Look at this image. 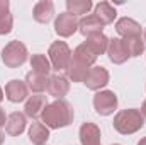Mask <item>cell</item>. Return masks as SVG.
Masks as SVG:
<instances>
[{
  "label": "cell",
  "mask_w": 146,
  "mask_h": 145,
  "mask_svg": "<svg viewBox=\"0 0 146 145\" xmlns=\"http://www.w3.org/2000/svg\"><path fill=\"white\" fill-rule=\"evenodd\" d=\"M80 144L82 145H102L100 144V128L95 123H83L78 132Z\"/></svg>",
  "instance_id": "9c48e42d"
},
{
  "label": "cell",
  "mask_w": 146,
  "mask_h": 145,
  "mask_svg": "<svg viewBox=\"0 0 146 145\" xmlns=\"http://www.w3.org/2000/svg\"><path fill=\"white\" fill-rule=\"evenodd\" d=\"M85 44L99 56V55H104L107 51V46H109V38L102 33H97V34H92V36L87 38Z\"/></svg>",
  "instance_id": "d6986e66"
},
{
  "label": "cell",
  "mask_w": 146,
  "mask_h": 145,
  "mask_svg": "<svg viewBox=\"0 0 146 145\" xmlns=\"http://www.w3.org/2000/svg\"><path fill=\"white\" fill-rule=\"evenodd\" d=\"M76 29H78V19L70 12L60 14L54 21V31L61 38H70Z\"/></svg>",
  "instance_id": "8992f818"
},
{
  "label": "cell",
  "mask_w": 146,
  "mask_h": 145,
  "mask_svg": "<svg viewBox=\"0 0 146 145\" xmlns=\"http://www.w3.org/2000/svg\"><path fill=\"white\" fill-rule=\"evenodd\" d=\"M26 130V114L14 111L7 116V123H5V132L10 137H19L22 132Z\"/></svg>",
  "instance_id": "5bb4252c"
},
{
  "label": "cell",
  "mask_w": 146,
  "mask_h": 145,
  "mask_svg": "<svg viewBox=\"0 0 146 145\" xmlns=\"http://www.w3.org/2000/svg\"><path fill=\"white\" fill-rule=\"evenodd\" d=\"M49 138V130L44 123H33L29 128V140L34 145H44Z\"/></svg>",
  "instance_id": "ffe728a7"
},
{
  "label": "cell",
  "mask_w": 146,
  "mask_h": 145,
  "mask_svg": "<svg viewBox=\"0 0 146 145\" xmlns=\"http://www.w3.org/2000/svg\"><path fill=\"white\" fill-rule=\"evenodd\" d=\"M88 72H90L88 67H85V65L75 62L72 58V62L68 63V68H66V77H68L70 80H73V82H85Z\"/></svg>",
  "instance_id": "44dd1931"
},
{
  "label": "cell",
  "mask_w": 146,
  "mask_h": 145,
  "mask_svg": "<svg viewBox=\"0 0 146 145\" xmlns=\"http://www.w3.org/2000/svg\"><path fill=\"white\" fill-rule=\"evenodd\" d=\"M31 68H33V72L41 73V75H46V77H48V73H49V70H51L49 58H46V56L41 55V53L33 55V56H31Z\"/></svg>",
  "instance_id": "cb8c5ba5"
},
{
  "label": "cell",
  "mask_w": 146,
  "mask_h": 145,
  "mask_svg": "<svg viewBox=\"0 0 146 145\" xmlns=\"http://www.w3.org/2000/svg\"><path fill=\"white\" fill-rule=\"evenodd\" d=\"M46 106H48L46 96H42V94H34V96H29V99L26 101L24 113H26V116H29V118H37V116L42 114V111H44Z\"/></svg>",
  "instance_id": "9a60e30c"
},
{
  "label": "cell",
  "mask_w": 146,
  "mask_h": 145,
  "mask_svg": "<svg viewBox=\"0 0 146 145\" xmlns=\"http://www.w3.org/2000/svg\"><path fill=\"white\" fill-rule=\"evenodd\" d=\"M138 145H146V137H145V138H141V140L138 142Z\"/></svg>",
  "instance_id": "f546056e"
},
{
  "label": "cell",
  "mask_w": 146,
  "mask_h": 145,
  "mask_svg": "<svg viewBox=\"0 0 146 145\" xmlns=\"http://www.w3.org/2000/svg\"><path fill=\"white\" fill-rule=\"evenodd\" d=\"M102 29H104V22L95 14L85 15L82 21H78V31L87 38L92 34H97V33H102Z\"/></svg>",
  "instance_id": "7c38bea8"
},
{
  "label": "cell",
  "mask_w": 146,
  "mask_h": 145,
  "mask_svg": "<svg viewBox=\"0 0 146 145\" xmlns=\"http://www.w3.org/2000/svg\"><path fill=\"white\" fill-rule=\"evenodd\" d=\"M54 15V3L51 0H41L34 5L33 17L39 24H48Z\"/></svg>",
  "instance_id": "4fadbf2b"
},
{
  "label": "cell",
  "mask_w": 146,
  "mask_h": 145,
  "mask_svg": "<svg viewBox=\"0 0 146 145\" xmlns=\"http://www.w3.org/2000/svg\"><path fill=\"white\" fill-rule=\"evenodd\" d=\"M107 55H109V60L112 62V63H115V65H121V63H124V62L129 58L127 50H126L122 39H119V38H112V39H109Z\"/></svg>",
  "instance_id": "8fae6325"
},
{
  "label": "cell",
  "mask_w": 146,
  "mask_h": 145,
  "mask_svg": "<svg viewBox=\"0 0 146 145\" xmlns=\"http://www.w3.org/2000/svg\"><path fill=\"white\" fill-rule=\"evenodd\" d=\"M3 140H5V135H3V133H2V132H0V145L3 144Z\"/></svg>",
  "instance_id": "f1b7e54d"
},
{
  "label": "cell",
  "mask_w": 146,
  "mask_h": 145,
  "mask_svg": "<svg viewBox=\"0 0 146 145\" xmlns=\"http://www.w3.org/2000/svg\"><path fill=\"white\" fill-rule=\"evenodd\" d=\"M72 55H73L72 58L75 62H78V63H82V65H85V67H88V68L94 67V63H95V60H97V55H95L85 43L78 44Z\"/></svg>",
  "instance_id": "e0dca14e"
},
{
  "label": "cell",
  "mask_w": 146,
  "mask_h": 145,
  "mask_svg": "<svg viewBox=\"0 0 146 145\" xmlns=\"http://www.w3.org/2000/svg\"><path fill=\"white\" fill-rule=\"evenodd\" d=\"M92 7H94V3L90 0H66V9H68V12L73 14L75 17L76 15L88 14Z\"/></svg>",
  "instance_id": "d4e9b609"
},
{
  "label": "cell",
  "mask_w": 146,
  "mask_h": 145,
  "mask_svg": "<svg viewBox=\"0 0 146 145\" xmlns=\"http://www.w3.org/2000/svg\"><path fill=\"white\" fill-rule=\"evenodd\" d=\"M70 91V82H68V77L58 73V75H53L49 77L48 80V92L49 96L56 97V99H63Z\"/></svg>",
  "instance_id": "ba28073f"
},
{
  "label": "cell",
  "mask_w": 146,
  "mask_h": 145,
  "mask_svg": "<svg viewBox=\"0 0 146 145\" xmlns=\"http://www.w3.org/2000/svg\"><path fill=\"white\" fill-rule=\"evenodd\" d=\"M94 108L100 116H109L117 108V96L112 91H99L94 96Z\"/></svg>",
  "instance_id": "5b68a950"
},
{
  "label": "cell",
  "mask_w": 146,
  "mask_h": 145,
  "mask_svg": "<svg viewBox=\"0 0 146 145\" xmlns=\"http://www.w3.org/2000/svg\"><path fill=\"white\" fill-rule=\"evenodd\" d=\"M27 92H29V89H27L26 82H22V80H10L5 85V96H7V99L10 103H22V101H26Z\"/></svg>",
  "instance_id": "30bf717a"
},
{
  "label": "cell",
  "mask_w": 146,
  "mask_h": 145,
  "mask_svg": "<svg viewBox=\"0 0 146 145\" xmlns=\"http://www.w3.org/2000/svg\"><path fill=\"white\" fill-rule=\"evenodd\" d=\"M95 15L104 22V26H107V24L114 22L117 14H115V9L110 5L109 2H100V3L95 5Z\"/></svg>",
  "instance_id": "7402d4cb"
},
{
  "label": "cell",
  "mask_w": 146,
  "mask_h": 145,
  "mask_svg": "<svg viewBox=\"0 0 146 145\" xmlns=\"http://www.w3.org/2000/svg\"><path fill=\"white\" fill-rule=\"evenodd\" d=\"M27 60V48L21 41H10L2 50V62L9 68H19Z\"/></svg>",
  "instance_id": "3957f363"
},
{
  "label": "cell",
  "mask_w": 146,
  "mask_h": 145,
  "mask_svg": "<svg viewBox=\"0 0 146 145\" xmlns=\"http://www.w3.org/2000/svg\"><path fill=\"white\" fill-rule=\"evenodd\" d=\"M49 63H51V68L61 72V70H66L68 68V63L72 62V50L68 48V44L65 41H54L51 46H49Z\"/></svg>",
  "instance_id": "277c9868"
},
{
  "label": "cell",
  "mask_w": 146,
  "mask_h": 145,
  "mask_svg": "<svg viewBox=\"0 0 146 145\" xmlns=\"http://www.w3.org/2000/svg\"><path fill=\"white\" fill-rule=\"evenodd\" d=\"M2 99H3V91H2V87H0V103H2Z\"/></svg>",
  "instance_id": "4dcf8cb0"
},
{
  "label": "cell",
  "mask_w": 146,
  "mask_h": 145,
  "mask_svg": "<svg viewBox=\"0 0 146 145\" xmlns=\"http://www.w3.org/2000/svg\"><path fill=\"white\" fill-rule=\"evenodd\" d=\"M48 77L46 75H41V73H36V72H29L26 75V85L29 91L36 92V94H41L42 91L48 89Z\"/></svg>",
  "instance_id": "ac0fdd59"
},
{
  "label": "cell",
  "mask_w": 146,
  "mask_h": 145,
  "mask_svg": "<svg viewBox=\"0 0 146 145\" xmlns=\"http://www.w3.org/2000/svg\"><path fill=\"white\" fill-rule=\"evenodd\" d=\"M83 84L90 91H100L109 84V72L104 67H92Z\"/></svg>",
  "instance_id": "52a82bcc"
},
{
  "label": "cell",
  "mask_w": 146,
  "mask_h": 145,
  "mask_svg": "<svg viewBox=\"0 0 146 145\" xmlns=\"http://www.w3.org/2000/svg\"><path fill=\"white\" fill-rule=\"evenodd\" d=\"M73 116H75V113H73L72 104L65 99H56L54 103H51L44 108L41 119L48 128L58 130V128L68 126L73 121Z\"/></svg>",
  "instance_id": "6da1fadb"
},
{
  "label": "cell",
  "mask_w": 146,
  "mask_h": 145,
  "mask_svg": "<svg viewBox=\"0 0 146 145\" xmlns=\"http://www.w3.org/2000/svg\"><path fill=\"white\" fill-rule=\"evenodd\" d=\"M122 43H124L129 56H139L145 51V39H141V36L122 38Z\"/></svg>",
  "instance_id": "603a6c76"
},
{
  "label": "cell",
  "mask_w": 146,
  "mask_h": 145,
  "mask_svg": "<svg viewBox=\"0 0 146 145\" xmlns=\"http://www.w3.org/2000/svg\"><path fill=\"white\" fill-rule=\"evenodd\" d=\"M114 145H121V144H114Z\"/></svg>",
  "instance_id": "d6a6232c"
},
{
  "label": "cell",
  "mask_w": 146,
  "mask_h": 145,
  "mask_svg": "<svg viewBox=\"0 0 146 145\" xmlns=\"http://www.w3.org/2000/svg\"><path fill=\"white\" fill-rule=\"evenodd\" d=\"M12 24H14L12 14H10V12L2 14V15H0V34H9V33L12 31Z\"/></svg>",
  "instance_id": "484cf974"
},
{
  "label": "cell",
  "mask_w": 146,
  "mask_h": 145,
  "mask_svg": "<svg viewBox=\"0 0 146 145\" xmlns=\"http://www.w3.org/2000/svg\"><path fill=\"white\" fill-rule=\"evenodd\" d=\"M5 123H7V118H5V111L0 108V128H2V126H5Z\"/></svg>",
  "instance_id": "4316f807"
},
{
  "label": "cell",
  "mask_w": 146,
  "mask_h": 145,
  "mask_svg": "<svg viewBox=\"0 0 146 145\" xmlns=\"http://www.w3.org/2000/svg\"><path fill=\"white\" fill-rule=\"evenodd\" d=\"M145 43H146V29H145Z\"/></svg>",
  "instance_id": "1f68e13d"
},
{
  "label": "cell",
  "mask_w": 146,
  "mask_h": 145,
  "mask_svg": "<svg viewBox=\"0 0 146 145\" xmlns=\"http://www.w3.org/2000/svg\"><path fill=\"white\" fill-rule=\"evenodd\" d=\"M115 31L117 34L122 38H129V36H141V26L129 17H122L115 22Z\"/></svg>",
  "instance_id": "2e32d148"
},
{
  "label": "cell",
  "mask_w": 146,
  "mask_h": 145,
  "mask_svg": "<svg viewBox=\"0 0 146 145\" xmlns=\"http://www.w3.org/2000/svg\"><path fill=\"white\" fill-rule=\"evenodd\" d=\"M141 114H143V118H146V101L143 103V106H141Z\"/></svg>",
  "instance_id": "83f0119b"
},
{
  "label": "cell",
  "mask_w": 146,
  "mask_h": 145,
  "mask_svg": "<svg viewBox=\"0 0 146 145\" xmlns=\"http://www.w3.org/2000/svg\"><path fill=\"white\" fill-rule=\"evenodd\" d=\"M112 125L115 132H119L121 135H131L143 128L145 118L139 109H122L114 116Z\"/></svg>",
  "instance_id": "7a4b0ae2"
}]
</instances>
